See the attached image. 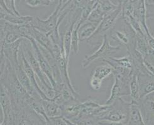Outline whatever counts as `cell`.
Here are the masks:
<instances>
[{"instance_id":"obj_1","label":"cell","mask_w":154,"mask_h":125,"mask_svg":"<svg viewBox=\"0 0 154 125\" xmlns=\"http://www.w3.org/2000/svg\"><path fill=\"white\" fill-rule=\"evenodd\" d=\"M23 40L22 41L21 46L22 48L26 59L27 60L28 62H29V64L35 74L36 76L40 80V82L41 83L40 87L48 98L53 99L55 96L54 89L51 85L47 76L44 74L35 56L34 52H33V50L32 47H31L30 48L28 46L27 42L29 41V40L26 39V42Z\"/></svg>"},{"instance_id":"obj_2","label":"cell","mask_w":154,"mask_h":125,"mask_svg":"<svg viewBox=\"0 0 154 125\" xmlns=\"http://www.w3.org/2000/svg\"><path fill=\"white\" fill-rule=\"evenodd\" d=\"M64 3V1H59L54 12L46 19H42L38 16H34L30 25L36 30L46 34L50 33L55 30H59V26L62 23L60 21H59V19Z\"/></svg>"},{"instance_id":"obj_3","label":"cell","mask_w":154,"mask_h":125,"mask_svg":"<svg viewBox=\"0 0 154 125\" xmlns=\"http://www.w3.org/2000/svg\"><path fill=\"white\" fill-rule=\"evenodd\" d=\"M122 4L121 1L120 2V6H118V8L117 9L105 16V17L99 24L98 26H97V29L94 33L93 34V36L89 39L86 40L89 43L90 42H91L93 39H94V43H97L98 36L104 37L105 34H106V33L109 30H111V28H113L114 26V25L116 23L118 18L120 17V16L122 15Z\"/></svg>"},{"instance_id":"obj_4","label":"cell","mask_w":154,"mask_h":125,"mask_svg":"<svg viewBox=\"0 0 154 125\" xmlns=\"http://www.w3.org/2000/svg\"><path fill=\"white\" fill-rule=\"evenodd\" d=\"M120 50V46H113L109 43L108 39L107 34H105L103 37L102 43L100 47L95 52H94L90 56H86L82 61V67L86 68L89 65L92 63L97 59H106L107 57L112 53H116Z\"/></svg>"},{"instance_id":"obj_5","label":"cell","mask_w":154,"mask_h":125,"mask_svg":"<svg viewBox=\"0 0 154 125\" xmlns=\"http://www.w3.org/2000/svg\"><path fill=\"white\" fill-rule=\"evenodd\" d=\"M29 41H30L32 45V47L33 48L35 56L44 74L47 76V78H48V81H49L51 85H52V88L54 89L55 87L57 86V84L55 80L54 71L51 64L49 63V62H48L47 59L45 58V57L43 54L42 52L37 43L36 42V41L34 40L32 38H29Z\"/></svg>"},{"instance_id":"obj_6","label":"cell","mask_w":154,"mask_h":125,"mask_svg":"<svg viewBox=\"0 0 154 125\" xmlns=\"http://www.w3.org/2000/svg\"><path fill=\"white\" fill-rule=\"evenodd\" d=\"M22 39L25 38L20 26L13 25L1 19V43L10 45Z\"/></svg>"},{"instance_id":"obj_7","label":"cell","mask_w":154,"mask_h":125,"mask_svg":"<svg viewBox=\"0 0 154 125\" xmlns=\"http://www.w3.org/2000/svg\"><path fill=\"white\" fill-rule=\"evenodd\" d=\"M16 125H47V122L29 106H26L15 113Z\"/></svg>"},{"instance_id":"obj_8","label":"cell","mask_w":154,"mask_h":125,"mask_svg":"<svg viewBox=\"0 0 154 125\" xmlns=\"http://www.w3.org/2000/svg\"><path fill=\"white\" fill-rule=\"evenodd\" d=\"M130 95L129 83L115 76V82L111 88L109 98L105 102V105H111L123 96Z\"/></svg>"},{"instance_id":"obj_9","label":"cell","mask_w":154,"mask_h":125,"mask_svg":"<svg viewBox=\"0 0 154 125\" xmlns=\"http://www.w3.org/2000/svg\"><path fill=\"white\" fill-rule=\"evenodd\" d=\"M81 102L78 100L70 101L62 106V117L72 121L80 116Z\"/></svg>"},{"instance_id":"obj_10","label":"cell","mask_w":154,"mask_h":125,"mask_svg":"<svg viewBox=\"0 0 154 125\" xmlns=\"http://www.w3.org/2000/svg\"><path fill=\"white\" fill-rule=\"evenodd\" d=\"M80 18H77L74 19L71 24L69 26L67 30H66L64 36L62 37L63 39V48L65 52L66 57L68 61H69L70 54H71L72 49H71V42H72V34L75 25L78 22Z\"/></svg>"},{"instance_id":"obj_11","label":"cell","mask_w":154,"mask_h":125,"mask_svg":"<svg viewBox=\"0 0 154 125\" xmlns=\"http://www.w3.org/2000/svg\"><path fill=\"white\" fill-rule=\"evenodd\" d=\"M45 112L49 118L62 116V109L61 106L55 103L52 99L41 101Z\"/></svg>"},{"instance_id":"obj_12","label":"cell","mask_w":154,"mask_h":125,"mask_svg":"<svg viewBox=\"0 0 154 125\" xmlns=\"http://www.w3.org/2000/svg\"><path fill=\"white\" fill-rule=\"evenodd\" d=\"M127 124V125H146L137 104L131 103L128 120Z\"/></svg>"},{"instance_id":"obj_13","label":"cell","mask_w":154,"mask_h":125,"mask_svg":"<svg viewBox=\"0 0 154 125\" xmlns=\"http://www.w3.org/2000/svg\"><path fill=\"white\" fill-rule=\"evenodd\" d=\"M138 71H135L132 75L129 82L130 97L131 98V103H135L138 105L140 98V86L138 83Z\"/></svg>"},{"instance_id":"obj_14","label":"cell","mask_w":154,"mask_h":125,"mask_svg":"<svg viewBox=\"0 0 154 125\" xmlns=\"http://www.w3.org/2000/svg\"><path fill=\"white\" fill-rule=\"evenodd\" d=\"M0 15H1V19L18 26L30 25L34 18V16H13L1 13Z\"/></svg>"},{"instance_id":"obj_15","label":"cell","mask_w":154,"mask_h":125,"mask_svg":"<svg viewBox=\"0 0 154 125\" xmlns=\"http://www.w3.org/2000/svg\"><path fill=\"white\" fill-rule=\"evenodd\" d=\"M113 68L108 64L106 65H101L96 66L94 69L91 79L102 83L103 80L107 78L111 74L113 73Z\"/></svg>"},{"instance_id":"obj_16","label":"cell","mask_w":154,"mask_h":125,"mask_svg":"<svg viewBox=\"0 0 154 125\" xmlns=\"http://www.w3.org/2000/svg\"><path fill=\"white\" fill-rule=\"evenodd\" d=\"M98 25V24L91 23L88 22V21L84 24H82L79 30V31L80 32L79 34L80 41H86L89 39L96 31Z\"/></svg>"},{"instance_id":"obj_17","label":"cell","mask_w":154,"mask_h":125,"mask_svg":"<svg viewBox=\"0 0 154 125\" xmlns=\"http://www.w3.org/2000/svg\"><path fill=\"white\" fill-rule=\"evenodd\" d=\"M106 15H106V14H105L103 11V10L101 9L100 6L99 5L98 1H97V4L93 9L92 12L91 13L87 21L91 23H93L99 25Z\"/></svg>"},{"instance_id":"obj_18","label":"cell","mask_w":154,"mask_h":125,"mask_svg":"<svg viewBox=\"0 0 154 125\" xmlns=\"http://www.w3.org/2000/svg\"><path fill=\"white\" fill-rule=\"evenodd\" d=\"M140 86V98H143L144 96L154 92V81L149 80L144 83L139 81Z\"/></svg>"},{"instance_id":"obj_19","label":"cell","mask_w":154,"mask_h":125,"mask_svg":"<svg viewBox=\"0 0 154 125\" xmlns=\"http://www.w3.org/2000/svg\"><path fill=\"white\" fill-rule=\"evenodd\" d=\"M81 25L78 22L75 25V26L72 32V42H71V49L72 51L76 54H78L79 53V30Z\"/></svg>"},{"instance_id":"obj_20","label":"cell","mask_w":154,"mask_h":125,"mask_svg":"<svg viewBox=\"0 0 154 125\" xmlns=\"http://www.w3.org/2000/svg\"><path fill=\"white\" fill-rule=\"evenodd\" d=\"M72 121L78 125H100L99 120L93 116H81Z\"/></svg>"},{"instance_id":"obj_21","label":"cell","mask_w":154,"mask_h":125,"mask_svg":"<svg viewBox=\"0 0 154 125\" xmlns=\"http://www.w3.org/2000/svg\"><path fill=\"white\" fill-rule=\"evenodd\" d=\"M98 3L101 9L106 15L115 11L120 6V3L118 4H115L110 1H98Z\"/></svg>"},{"instance_id":"obj_22","label":"cell","mask_w":154,"mask_h":125,"mask_svg":"<svg viewBox=\"0 0 154 125\" xmlns=\"http://www.w3.org/2000/svg\"><path fill=\"white\" fill-rule=\"evenodd\" d=\"M54 1L52 0H26L25 3L31 8H35L37 6H48Z\"/></svg>"},{"instance_id":"obj_23","label":"cell","mask_w":154,"mask_h":125,"mask_svg":"<svg viewBox=\"0 0 154 125\" xmlns=\"http://www.w3.org/2000/svg\"><path fill=\"white\" fill-rule=\"evenodd\" d=\"M5 4L6 5L7 8L11 11V13L13 14L14 16H22L20 15V12L18 11L16 5H15V1H4Z\"/></svg>"},{"instance_id":"obj_24","label":"cell","mask_w":154,"mask_h":125,"mask_svg":"<svg viewBox=\"0 0 154 125\" xmlns=\"http://www.w3.org/2000/svg\"><path fill=\"white\" fill-rule=\"evenodd\" d=\"M51 125H68L62 116L50 118Z\"/></svg>"},{"instance_id":"obj_25","label":"cell","mask_w":154,"mask_h":125,"mask_svg":"<svg viewBox=\"0 0 154 125\" xmlns=\"http://www.w3.org/2000/svg\"><path fill=\"white\" fill-rule=\"evenodd\" d=\"M98 123L100 125H127V123L123 122H114L105 120H100L98 121Z\"/></svg>"},{"instance_id":"obj_26","label":"cell","mask_w":154,"mask_h":125,"mask_svg":"<svg viewBox=\"0 0 154 125\" xmlns=\"http://www.w3.org/2000/svg\"><path fill=\"white\" fill-rule=\"evenodd\" d=\"M63 118L64 119V120L66 121V122L67 123V124L68 125H78L77 124H75V123L72 122V121H71V120H69L66 118H64V117H63Z\"/></svg>"}]
</instances>
